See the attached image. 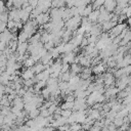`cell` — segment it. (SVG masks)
Wrapping results in <instances>:
<instances>
[{"label":"cell","instance_id":"obj_31","mask_svg":"<svg viewBox=\"0 0 131 131\" xmlns=\"http://www.w3.org/2000/svg\"><path fill=\"white\" fill-rule=\"evenodd\" d=\"M89 1H94V0H89Z\"/></svg>","mask_w":131,"mask_h":131},{"label":"cell","instance_id":"obj_23","mask_svg":"<svg viewBox=\"0 0 131 131\" xmlns=\"http://www.w3.org/2000/svg\"><path fill=\"white\" fill-rule=\"evenodd\" d=\"M0 21H3V23L8 21V12L4 11V12L0 13Z\"/></svg>","mask_w":131,"mask_h":131},{"label":"cell","instance_id":"obj_12","mask_svg":"<svg viewBox=\"0 0 131 131\" xmlns=\"http://www.w3.org/2000/svg\"><path fill=\"white\" fill-rule=\"evenodd\" d=\"M32 70H33V72L37 75V74H39V73H41V72H43V71L45 70V66H44L42 62H36V63L32 67Z\"/></svg>","mask_w":131,"mask_h":131},{"label":"cell","instance_id":"obj_26","mask_svg":"<svg viewBox=\"0 0 131 131\" xmlns=\"http://www.w3.org/2000/svg\"><path fill=\"white\" fill-rule=\"evenodd\" d=\"M123 71H124L125 76H130V75H131V64H129V66L123 68Z\"/></svg>","mask_w":131,"mask_h":131},{"label":"cell","instance_id":"obj_11","mask_svg":"<svg viewBox=\"0 0 131 131\" xmlns=\"http://www.w3.org/2000/svg\"><path fill=\"white\" fill-rule=\"evenodd\" d=\"M98 16H99V10L98 9H93L91 11V13L87 16V18H88V20L90 23H92V21H97Z\"/></svg>","mask_w":131,"mask_h":131},{"label":"cell","instance_id":"obj_18","mask_svg":"<svg viewBox=\"0 0 131 131\" xmlns=\"http://www.w3.org/2000/svg\"><path fill=\"white\" fill-rule=\"evenodd\" d=\"M73 107H74V101H72V102L66 101L64 103H62L60 105V108L61 110H72L73 111Z\"/></svg>","mask_w":131,"mask_h":131},{"label":"cell","instance_id":"obj_24","mask_svg":"<svg viewBox=\"0 0 131 131\" xmlns=\"http://www.w3.org/2000/svg\"><path fill=\"white\" fill-rule=\"evenodd\" d=\"M56 108H57V104H55V103H52L47 110H48V112H49V114L52 116L54 113H55V111H56Z\"/></svg>","mask_w":131,"mask_h":131},{"label":"cell","instance_id":"obj_3","mask_svg":"<svg viewBox=\"0 0 131 131\" xmlns=\"http://www.w3.org/2000/svg\"><path fill=\"white\" fill-rule=\"evenodd\" d=\"M118 92H119V89L117 88V87H113V86H111V87H107V89L104 91V96H105V99L106 98H114L117 94H118Z\"/></svg>","mask_w":131,"mask_h":131},{"label":"cell","instance_id":"obj_29","mask_svg":"<svg viewBox=\"0 0 131 131\" xmlns=\"http://www.w3.org/2000/svg\"><path fill=\"white\" fill-rule=\"evenodd\" d=\"M81 47H85V46H87L88 45V40H87V38L86 37H83V39H82V42H81Z\"/></svg>","mask_w":131,"mask_h":131},{"label":"cell","instance_id":"obj_20","mask_svg":"<svg viewBox=\"0 0 131 131\" xmlns=\"http://www.w3.org/2000/svg\"><path fill=\"white\" fill-rule=\"evenodd\" d=\"M41 95H42L43 98L49 99V98H50V91H49V89H48L47 87H44V88L42 89V91H41Z\"/></svg>","mask_w":131,"mask_h":131},{"label":"cell","instance_id":"obj_1","mask_svg":"<svg viewBox=\"0 0 131 131\" xmlns=\"http://www.w3.org/2000/svg\"><path fill=\"white\" fill-rule=\"evenodd\" d=\"M87 107L86 99L85 98H77L74 101V107L73 111H84Z\"/></svg>","mask_w":131,"mask_h":131},{"label":"cell","instance_id":"obj_17","mask_svg":"<svg viewBox=\"0 0 131 131\" xmlns=\"http://www.w3.org/2000/svg\"><path fill=\"white\" fill-rule=\"evenodd\" d=\"M35 63H36V62L34 61V59H33L31 56H30V57H28V58H27V59L24 61V66H25L27 69H30V68H32V67H33Z\"/></svg>","mask_w":131,"mask_h":131},{"label":"cell","instance_id":"obj_27","mask_svg":"<svg viewBox=\"0 0 131 131\" xmlns=\"http://www.w3.org/2000/svg\"><path fill=\"white\" fill-rule=\"evenodd\" d=\"M69 70H70V64H69V63H62L60 73H66V72H68Z\"/></svg>","mask_w":131,"mask_h":131},{"label":"cell","instance_id":"obj_2","mask_svg":"<svg viewBox=\"0 0 131 131\" xmlns=\"http://www.w3.org/2000/svg\"><path fill=\"white\" fill-rule=\"evenodd\" d=\"M102 6L105 8V10L107 12H111L112 13V12L115 11V9L117 7V1L116 0H105Z\"/></svg>","mask_w":131,"mask_h":131},{"label":"cell","instance_id":"obj_15","mask_svg":"<svg viewBox=\"0 0 131 131\" xmlns=\"http://www.w3.org/2000/svg\"><path fill=\"white\" fill-rule=\"evenodd\" d=\"M92 10H93V6H92V4H87V5L85 6V8H84L83 16H82V17H87V16L91 13Z\"/></svg>","mask_w":131,"mask_h":131},{"label":"cell","instance_id":"obj_8","mask_svg":"<svg viewBox=\"0 0 131 131\" xmlns=\"http://www.w3.org/2000/svg\"><path fill=\"white\" fill-rule=\"evenodd\" d=\"M105 71V64L100 62L96 66H94V68L92 69V72L95 74V75H100V74H103Z\"/></svg>","mask_w":131,"mask_h":131},{"label":"cell","instance_id":"obj_28","mask_svg":"<svg viewBox=\"0 0 131 131\" xmlns=\"http://www.w3.org/2000/svg\"><path fill=\"white\" fill-rule=\"evenodd\" d=\"M6 10V6H5V3L3 0H0V13L4 12Z\"/></svg>","mask_w":131,"mask_h":131},{"label":"cell","instance_id":"obj_14","mask_svg":"<svg viewBox=\"0 0 131 131\" xmlns=\"http://www.w3.org/2000/svg\"><path fill=\"white\" fill-rule=\"evenodd\" d=\"M52 59V56H51V53L50 52H47L43 57H41V59H40V62H42L44 66L45 64H48V62L50 61Z\"/></svg>","mask_w":131,"mask_h":131},{"label":"cell","instance_id":"obj_4","mask_svg":"<svg viewBox=\"0 0 131 131\" xmlns=\"http://www.w3.org/2000/svg\"><path fill=\"white\" fill-rule=\"evenodd\" d=\"M28 46H29V43H27V42L18 43L15 52H17L18 55H24V54L27 53V51H28Z\"/></svg>","mask_w":131,"mask_h":131},{"label":"cell","instance_id":"obj_9","mask_svg":"<svg viewBox=\"0 0 131 131\" xmlns=\"http://www.w3.org/2000/svg\"><path fill=\"white\" fill-rule=\"evenodd\" d=\"M70 69H71V76H75V75L81 73L83 68H81V66H80L79 63L73 62V63L71 64V67H70Z\"/></svg>","mask_w":131,"mask_h":131},{"label":"cell","instance_id":"obj_10","mask_svg":"<svg viewBox=\"0 0 131 131\" xmlns=\"http://www.w3.org/2000/svg\"><path fill=\"white\" fill-rule=\"evenodd\" d=\"M12 104H13V106L19 108L20 111H23V108H24V106H25V103H24V101H23V98L19 97V96H16V97L12 100Z\"/></svg>","mask_w":131,"mask_h":131},{"label":"cell","instance_id":"obj_16","mask_svg":"<svg viewBox=\"0 0 131 131\" xmlns=\"http://www.w3.org/2000/svg\"><path fill=\"white\" fill-rule=\"evenodd\" d=\"M40 116V110L39 108H35L33 111H31L30 113H28V117L29 119H36L37 117Z\"/></svg>","mask_w":131,"mask_h":131},{"label":"cell","instance_id":"obj_22","mask_svg":"<svg viewBox=\"0 0 131 131\" xmlns=\"http://www.w3.org/2000/svg\"><path fill=\"white\" fill-rule=\"evenodd\" d=\"M116 127H121L123 124H124V121H123V119H121V118H115L114 120H113V122H112Z\"/></svg>","mask_w":131,"mask_h":131},{"label":"cell","instance_id":"obj_25","mask_svg":"<svg viewBox=\"0 0 131 131\" xmlns=\"http://www.w3.org/2000/svg\"><path fill=\"white\" fill-rule=\"evenodd\" d=\"M34 84H35V83H34L33 79H29V80H25V81H24V86H26V87H28V88L34 86Z\"/></svg>","mask_w":131,"mask_h":131},{"label":"cell","instance_id":"obj_13","mask_svg":"<svg viewBox=\"0 0 131 131\" xmlns=\"http://www.w3.org/2000/svg\"><path fill=\"white\" fill-rule=\"evenodd\" d=\"M28 39H30V36H29L28 32H26V31H24V30H23V31L18 34V36H17V41H19V43L27 42Z\"/></svg>","mask_w":131,"mask_h":131},{"label":"cell","instance_id":"obj_6","mask_svg":"<svg viewBox=\"0 0 131 131\" xmlns=\"http://www.w3.org/2000/svg\"><path fill=\"white\" fill-rule=\"evenodd\" d=\"M34 76H35V73L33 72L32 68L25 70V71L20 74V77L23 78V80H24V81H25V80H29V79H33V78H34Z\"/></svg>","mask_w":131,"mask_h":131},{"label":"cell","instance_id":"obj_30","mask_svg":"<svg viewBox=\"0 0 131 131\" xmlns=\"http://www.w3.org/2000/svg\"><path fill=\"white\" fill-rule=\"evenodd\" d=\"M88 131H101V128H100V127H97V126L92 125Z\"/></svg>","mask_w":131,"mask_h":131},{"label":"cell","instance_id":"obj_19","mask_svg":"<svg viewBox=\"0 0 131 131\" xmlns=\"http://www.w3.org/2000/svg\"><path fill=\"white\" fill-rule=\"evenodd\" d=\"M79 130H83L82 129V124L74 123V124L70 125V131H79Z\"/></svg>","mask_w":131,"mask_h":131},{"label":"cell","instance_id":"obj_5","mask_svg":"<svg viewBox=\"0 0 131 131\" xmlns=\"http://www.w3.org/2000/svg\"><path fill=\"white\" fill-rule=\"evenodd\" d=\"M75 57H76V53L74 51H72V52L66 53V55H64V57H62L61 61H62V63H73L75 60Z\"/></svg>","mask_w":131,"mask_h":131},{"label":"cell","instance_id":"obj_21","mask_svg":"<svg viewBox=\"0 0 131 131\" xmlns=\"http://www.w3.org/2000/svg\"><path fill=\"white\" fill-rule=\"evenodd\" d=\"M72 113H73L72 110H61V112H60V117L68 119V118L72 115Z\"/></svg>","mask_w":131,"mask_h":131},{"label":"cell","instance_id":"obj_7","mask_svg":"<svg viewBox=\"0 0 131 131\" xmlns=\"http://www.w3.org/2000/svg\"><path fill=\"white\" fill-rule=\"evenodd\" d=\"M19 13V19L21 23H27L30 18V12H28L26 9H18Z\"/></svg>","mask_w":131,"mask_h":131}]
</instances>
